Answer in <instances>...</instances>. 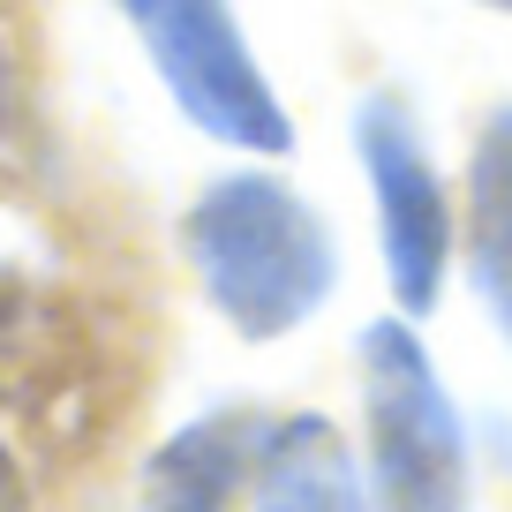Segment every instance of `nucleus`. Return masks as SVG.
Wrapping results in <instances>:
<instances>
[{
	"label": "nucleus",
	"instance_id": "1",
	"mask_svg": "<svg viewBox=\"0 0 512 512\" xmlns=\"http://www.w3.org/2000/svg\"><path fill=\"white\" fill-rule=\"evenodd\" d=\"M189 264L219 317L249 339H279L332 294V234L287 181L241 174L189 211Z\"/></svg>",
	"mask_w": 512,
	"mask_h": 512
},
{
	"label": "nucleus",
	"instance_id": "2",
	"mask_svg": "<svg viewBox=\"0 0 512 512\" xmlns=\"http://www.w3.org/2000/svg\"><path fill=\"white\" fill-rule=\"evenodd\" d=\"M369 369V482L377 512H467V437L430 354L407 324L362 332Z\"/></svg>",
	"mask_w": 512,
	"mask_h": 512
},
{
	"label": "nucleus",
	"instance_id": "3",
	"mask_svg": "<svg viewBox=\"0 0 512 512\" xmlns=\"http://www.w3.org/2000/svg\"><path fill=\"white\" fill-rule=\"evenodd\" d=\"M121 8L151 38V61L196 128L249 151H287V113H279L272 83L256 76L226 0H121Z\"/></svg>",
	"mask_w": 512,
	"mask_h": 512
},
{
	"label": "nucleus",
	"instance_id": "4",
	"mask_svg": "<svg viewBox=\"0 0 512 512\" xmlns=\"http://www.w3.org/2000/svg\"><path fill=\"white\" fill-rule=\"evenodd\" d=\"M369 189H377V226H384V264H392V294L400 309H430L437 279H445V189H437L430 159H422L415 128L400 106H362L354 121Z\"/></svg>",
	"mask_w": 512,
	"mask_h": 512
},
{
	"label": "nucleus",
	"instance_id": "5",
	"mask_svg": "<svg viewBox=\"0 0 512 512\" xmlns=\"http://www.w3.org/2000/svg\"><path fill=\"white\" fill-rule=\"evenodd\" d=\"M264 460V430L249 415H211L189 422L159 460L144 467V505L136 512H226L234 490Z\"/></svg>",
	"mask_w": 512,
	"mask_h": 512
},
{
	"label": "nucleus",
	"instance_id": "6",
	"mask_svg": "<svg viewBox=\"0 0 512 512\" xmlns=\"http://www.w3.org/2000/svg\"><path fill=\"white\" fill-rule=\"evenodd\" d=\"M467 256L475 287L490 302L497 332L512 339V113H497L475 144V181H467Z\"/></svg>",
	"mask_w": 512,
	"mask_h": 512
},
{
	"label": "nucleus",
	"instance_id": "7",
	"mask_svg": "<svg viewBox=\"0 0 512 512\" xmlns=\"http://www.w3.org/2000/svg\"><path fill=\"white\" fill-rule=\"evenodd\" d=\"M256 482H264V512H362L354 475L324 422H287L264 437Z\"/></svg>",
	"mask_w": 512,
	"mask_h": 512
},
{
	"label": "nucleus",
	"instance_id": "8",
	"mask_svg": "<svg viewBox=\"0 0 512 512\" xmlns=\"http://www.w3.org/2000/svg\"><path fill=\"white\" fill-rule=\"evenodd\" d=\"M0 512H23V482H16V460L0 445Z\"/></svg>",
	"mask_w": 512,
	"mask_h": 512
},
{
	"label": "nucleus",
	"instance_id": "9",
	"mask_svg": "<svg viewBox=\"0 0 512 512\" xmlns=\"http://www.w3.org/2000/svg\"><path fill=\"white\" fill-rule=\"evenodd\" d=\"M0 113H8V53H0Z\"/></svg>",
	"mask_w": 512,
	"mask_h": 512
},
{
	"label": "nucleus",
	"instance_id": "10",
	"mask_svg": "<svg viewBox=\"0 0 512 512\" xmlns=\"http://www.w3.org/2000/svg\"><path fill=\"white\" fill-rule=\"evenodd\" d=\"M490 8H505V16H512V0H490Z\"/></svg>",
	"mask_w": 512,
	"mask_h": 512
}]
</instances>
